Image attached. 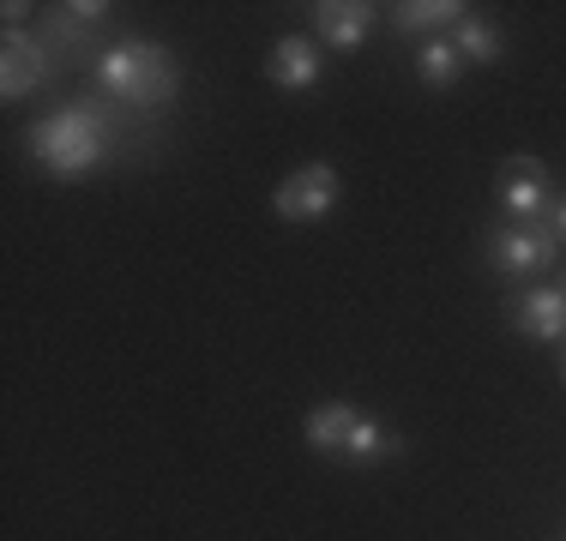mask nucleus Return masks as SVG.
<instances>
[{"mask_svg":"<svg viewBox=\"0 0 566 541\" xmlns=\"http://www.w3.org/2000/svg\"><path fill=\"white\" fill-rule=\"evenodd\" d=\"M464 12H470L464 0H398V7H386V19H392V31L434 43V31H458Z\"/></svg>","mask_w":566,"mask_h":541,"instance_id":"9b49d317","label":"nucleus"},{"mask_svg":"<svg viewBox=\"0 0 566 541\" xmlns=\"http://www.w3.org/2000/svg\"><path fill=\"white\" fill-rule=\"evenodd\" d=\"M338 193H344L338 169H326V162H307V169H295V174H283V181H277L272 211L283 216V223H319V216L338 211Z\"/></svg>","mask_w":566,"mask_h":541,"instance_id":"39448f33","label":"nucleus"},{"mask_svg":"<svg viewBox=\"0 0 566 541\" xmlns=\"http://www.w3.org/2000/svg\"><path fill=\"white\" fill-rule=\"evenodd\" d=\"M374 19H380V12H374L368 0H319V7H314V31H319V43H326V49H344V54L368 43Z\"/></svg>","mask_w":566,"mask_h":541,"instance_id":"1a4fd4ad","label":"nucleus"},{"mask_svg":"<svg viewBox=\"0 0 566 541\" xmlns=\"http://www.w3.org/2000/svg\"><path fill=\"white\" fill-rule=\"evenodd\" d=\"M560 379H566V361H560Z\"/></svg>","mask_w":566,"mask_h":541,"instance_id":"f3484780","label":"nucleus"},{"mask_svg":"<svg viewBox=\"0 0 566 541\" xmlns=\"http://www.w3.org/2000/svg\"><path fill=\"white\" fill-rule=\"evenodd\" d=\"M512 325L536 343H566V295L560 289H531L512 301Z\"/></svg>","mask_w":566,"mask_h":541,"instance_id":"9d476101","label":"nucleus"},{"mask_svg":"<svg viewBox=\"0 0 566 541\" xmlns=\"http://www.w3.org/2000/svg\"><path fill=\"white\" fill-rule=\"evenodd\" d=\"M265 78L277 91H314L326 78V49L314 36H277L272 54H265Z\"/></svg>","mask_w":566,"mask_h":541,"instance_id":"6e6552de","label":"nucleus"},{"mask_svg":"<svg viewBox=\"0 0 566 541\" xmlns=\"http://www.w3.org/2000/svg\"><path fill=\"white\" fill-rule=\"evenodd\" d=\"M560 541H566V535H560Z\"/></svg>","mask_w":566,"mask_h":541,"instance_id":"a211bd4d","label":"nucleus"},{"mask_svg":"<svg viewBox=\"0 0 566 541\" xmlns=\"http://www.w3.org/2000/svg\"><path fill=\"white\" fill-rule=\"evenodd\" d=\"M489 259L501 277H543V270L560 259V241H555V229H548V216L543 223H506L489 235Z\"/></svg>","mask_w":566,"mask_h":541,"instance_id":"20e7f679","label":"nucleus"},{"mask_svg":"<svg viewBox=\"0 0 566 541\" xmlns=\"http://www.w3.org/2000/svg\"><path fill=\"white\" fill-rule=\"evenodd\" d=\"M307 445H314L319 457H338V464H386V457L403 452V439L386 422H374V415H361L356 403H319L314 415H307Z\"/></svg>","mask_w":566,"mask_h":541,"instance_id":"7ed1b4c3","label":"nucleus"},{"mask_svg":"<svg viewBox=\"0 0 566 541\" xmlns=\"http://www.w3.org/2000/svg\"><path fill=\"white\" fill-rule=\"evenodd\" d=\"M548 229H555V241L566 247V199H555V211H548Z\"/></svg>","mask_w":566,"mask_h":541,"instance_id":"2eb2a0df","label":"nucleus"},{"mask_svg":"<svg viewBox=\"0 0 566 541\" xmlns=\"http://www.w3.org/2000/svg\"><path fill=\"white\" fill-rule=\"evenodd\" d=\"M555 289H560V295H566V277H560V283H555Z\"/></svg>","mask_w":566,"mask_h":541,"instance_id":"dca6fc26","label":"nucleus"},{"mask_svg":"<svg viewBox=\"0 0 566 541\" xmlns=\"http://www.w3.org/2000/svg\"><path fill=\"white\" fill-rule=\"evenodd\" d=\"M24 145H31L36 169H49L55 181H85L91 169H103V157H109V145H115V108L103 97L66 103L55 115L36 120V127L24 132Z\"/></svg>","mask_w":566,"mask_h":541,"instance_id":"f257e3e1","label":"nucleus"},{"mask_svg":"<svg viewBox=\"0 0 566 541\" xmlns=\"http://www.w3.org/2000/svg\"><path fill=\"white\" fill-rule=\"evenodd\" d=\"M103 19H109V7H103V0H85V7H78V0H73V7H55V12L43 19V43L78 54V49L91 43V36H97Z\"/></svg>","mask_w":566,"mask_h":541,"instance_id":"f8f14e48","label":"nucleus"},{"mask_svg":"<svg viewBox=\"0 0 566 541\" xmlns=\"http://www.w3.org/2000/svg\"><path fill=\"white\" fill-rule=\"evenodd\" d=\"M458 73H464V61H458L452 36H434V43H422V54H416V78H422L428 91H447Z\"/></svg>","mask_w":566,"mask_h":541,"instance_id":"4468645a","label":"nucleus"},{"mask_svg":"<svg viewBox=\"0 0 566 541\" xmlns=\"http://www.w3.org/2000/svg\"><path fill=\"white\" fill-rule=\"evenodd\" d=\"M452 49H458V61H464V66H494V61H501V31H494L482 12H464L458 31H452Z\"/></svg>","mask_w":566,"mask_h":541,"instance_id":"ddd939ff","label":"nucleus"},{"mask_svg":"<svg viewBox=\"0 0 566 541\" xmlns=\"http://www.w3.org/2000/svg\"><path fill=\"white\" fill-rule=\"evenodd\" d=\"M494 199H501V211L512 216V223H543V211L555 205V181H548V169L531 151H518V157L501 162Z\"/></svg>","mask_w":566,"mask_h":541,"instance_id":"423d86ee","label":"nucleus"},{"mask_svg":"<svg viewBox=\"0 0 566 541\" xmlns=\"http://www.w3.org/2000/svg\"><path fill=\"white\" fill-rule=\"evenodd\" d=\"M91 85H97L103 103L115 108H164L181 91V73H175V54L151 36H127V43L103 49L91 61Z\"/></svg>","mask_w":566,"mask_h":541,"instance_id":"f03ea898","label":"nucleus"},{"mask_svg":"<svg viewBox=\"0 0 566 541\" xmlns=\"http://www.w3.org/2000/svg\"><path fill=\"white\" fill-rule=\"evenodd\" d=\"M49 43L43 36H24L19 24L7 31V43H0V97L19 103V97H36V91L49 85Z\"/></svg>","mask_w":566,"mask_h":541,"instance_id":"0eeeda50","label":"nucleus"}]
</instances>
